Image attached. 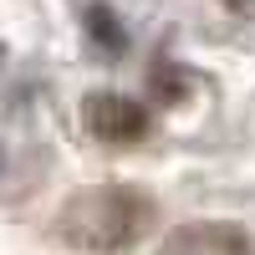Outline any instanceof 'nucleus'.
Listing matches in <instances>:
<instances>
[{
	"label": "nucleus",
	"mask_w": 255,
	"mask_h": 255,
	"mask_svg": "<svg viewBox=\"0 0 255 255\" xmlns=\"http://www.w3.org/2000/svg\"><path fill=\"white\" fill-rule=\"evenodd\" d=\"M153 220L143 194L133 189H102V194L77 199L67 215H61V235L72 245H87V250H118V245H133L143 235V225Z\"/></svg>",
	"instance_id": "f257e3e1"
},
{
	"label": "nucleus",
	"mask_w": 255,
	"mask_h": 255,
	"mask_svg": "<svg viewBox=\"0 0 255 255\" xmlns=\"http://www.w3.org/2000/svg\"><path fill=\"white\" fill-rule=\"evenodd\" d=\"M87 128L102 143H133V138L148 133V113H143V102H133V97L92 92L87 97Z\"/></svg>",
	"instance_id": "f03ea898"
},
{
	"label": "nucleus",
	"mask_w": 255,
	"mask_h": 255,
	"mask_svg": "<svg viewBox=\"0 0 255 255\" xmlns=\"http://www.w3.org/2000/svg\"><path fill=\"white\" fill-rule=\"evenodd\" d=\"M87 36L97 41L102 51H113V56L128 46V31H123V20H118L108 5H92V10H87Z\"/></svg>",
	"instance_id": "7ed1b4c3"
},
{
	"label": "nucleus",
	"mask_w": 255,
	"mask_h": 255,
	"mask_svg": "<svg viewBox=\"0 0 255 255\" xmlns=\"http://www.w3.org/2000/svg\"><path fill=\"white\" fill-rule=\"evenodd\" d=\"M148 87L163 92V97H179V92H184V77H179L174 67H153V72H148Z\"/></svg>",
	"instance_id": "20e7f679"
},
{
	"label": "nucleus",
	"mask_w": 255,
	"mask_h": 255,
	"mask_svg": "<svg viewBox=\"0 0 255 255\" xmlns=\"http://www.w3.org/2000/svg\"><path fill=\"white\" fill-rule=\"evenodd\" d=\"M230 5H245V0H230Z\"/></svg>",
	"instance_id": "39448f33"
},
{
	"label": "nucleus",
	"mask_w": 255,
	"mask_h": 255,
	"mask_svg": "<svg viewBox=\"0 0 255 255\" xmlns=\"http://www.w3.org/2000/svg\"><path fill=\"white\" fill-rule=\"evenodd\" d=\"M0 61H5V56H0Z\"/></svg>",
	"instance_id": "423d86ee"
}]
</instances>
